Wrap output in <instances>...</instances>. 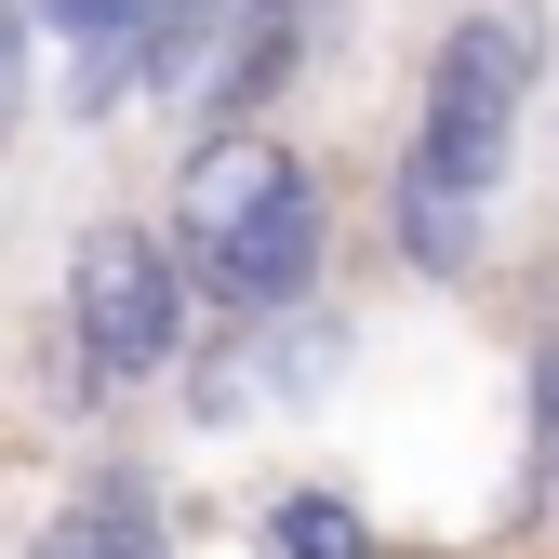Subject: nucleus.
<instances>
[{
  "mask_svg": "<svg viewBox=\"0 0 559 559\" xmlns=\"http://www.w3.org/2000/svg\"><path fill=\"white\" fill-rule=\"evenodd\" d=\"M187 320H200V280H187L174 227H94L67 253V360H81V386H160L187 360Z\"/></svg>",
  "mask_w": 559,
  "mask_h": 559,
  "instance_id": "3",
  "label": "nucleus"
},
{
  "mask_svg": "<svg viewBox=\"0 0 559 559\" xmlns=\"http://www.w3.org/2000/svg\"><path fill=\"white\" fill-rule=\"evenodd\" d=\"M266 559H373V520L333 493V479H294L266 507Z\"/></svg>",
  "mask_w": 559,
  "mask_h": 559,
  "instance_id": "5",
  "label": "nucleus"
},
{
  "mask_svg": "<svg viewBox=\"0 0 559 559\" xmlns=\"http://www.w3.org/2000/svg\"><path fill=\"white\" fill-rule=\"evenodd\" d=\"M533 466L559 479V346H533Z\"/></svg>",
  "mask_w": 559,
  "mask_h": 559,
  "instance_id": "7",
  "label": "nucleus"
},
{
  "mask_svg": "<svg viewBox=\"0 0 559 559\" xmlns=\"http://www.w3.org/2000/svg\"><path fill=\"white\" fill-rule=\"evenodd\" d=\"M174 253L200 280V307L227 320H307L320 253H333V200L280 133H214L174 187Z\"/></svg>",
  "mask_w": 559,
  "mask_h": 559,
  "instance_id": "2",
  "label": "nucleus"
},
{
  "mask_svg": "<svg viewBox=\"0 0 559 559\" xmlns=\"http://www.w3.org/2000/svg\"><path fill=\"white\" fill-rule=\"evenodd\" d=\"M27 27H40V14H27V0H0V120H14V107H27Z\"/></svg>",
  "mask_w": 559,
  "mask_h": 559,
  "instance_id": "8",
  "label": "nucleus"
},
{
  "mask_svg": "<svg viewBox=\"0 0 559 559\" xmlns=\"http://www.w3.org/2000/svg\"><path fill=\"white\" fill-rule=\"evenodd\" d=\"M520 107H533V27L520 14H453L427 81H413V147L386 174V227L427 280L479 266V227H493L507 160H520Z\"/></svg>",
  "mask_w": 559,
  "mask_h": 559,
  "instance_id": "1",
  "label": "nucleus"
},
{
  "mask_svg": "<svg viewBox=\"0 0 559 559\" xmlns=\"http://www.w3.org/2000/svg\"><path fill=\"white\" fill-rule=\"evenodd\" d=\"M27 14H40L53 40H81V53H107V40H133V27H147L160 0H27Z\"/></svg>",
  "mask_w": 559,
  "mask_h": 559,
  "instance_id": "6",
  "label": "nucleus"
},
{
  "mask_svg": "<svg viewBox=\"0 0 559 559\" xmlns=\"http://www.w3.org/2000/svg\"><path fill=\"white\" fill-rule=\"evenodd\" d=\"M27 559H174L160 479H147V466H94L81 493H67V507L27 533Z\"/></svg>",
  "mask_w": 559,
  "mask_h": 559,
  "instance_id": "4",
  "label": "nucleus"
}]
</instances>
